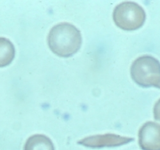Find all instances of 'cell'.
Listing matches in <instances>:
<instances>
[{
  "mask_svg": "<svg viewBox=\"0 0 160 150\" xmlns=\"http://www.w3.org/2000/svg\"><path fill=\"white\" fill-rule=\"evenodd\" d=\"M48 42L53 53L60 57L69 58L81 47L82 36L81 32L73 24L62 22L51 28L48 35Z\"/></svg>",
  "mask_w": 160,
  "mask_h": 150,
  "instance_id": "cell-1",
  "label": "cell"
},
{
  "mask_svg": "<svg viewBox=\"0 0 160 150\" xmlns=\"http://www.w3.org/2000/svg\"><path fill=\"white\" fill-rule=\"evenodd\" d=\"M131 75L140 86L156 87L160 81V63L151 56H140L132 63Z\"/></svg>",
  "mask_w": 160,
  "mask_h": 150,
  "instance_id": "cell-2",
  "label": "cell"
},
{
  "mask_svg": "<svg viewBox=\"0 0 160 150\" xmlns=\"http://www.w3.org/2000/svg\"><path fill=\"white\" fill-rule=\"evenodd\" d=\"M113 19L118 28L126 31H134L143 25L146 14L144 9L138 3L125 2L115 8Z\"/></svg>",
  "mask_w": 160,
  "mask_h": 150,
  "instance_id": "cell-3",
  "label": "cell"
},
{
  "mask_svg": "<svg viewBox=\"0 0 160 150\" xmlns=\"http://www.w3.org/2000/svg\"><path fill=\"white\" fill-rule=\"evenodd\" d=\"M134 139L123 137L113 133L96 135L85 138L78 141V144L91 148H102L104 147H118L128 144Z\"/></svg>",
  "mask_w": 160,
  "mask_h": 150,
  "instance_id": "cell-4",
  "label": "cell"
},
{
  "mask_svg": "<svg viewBox=\"0 0 160 150\" xmlns=\"http://www.w3.org/2000/svg\"><path fill=\"white\" fill-rule=\"evenodd\" d=\"M138 144L143 150H160V124L152 121L144 123L138 132Z\"/></svg>",
  "mask_w": 160,
  "mask_h": 150,
  "instance_id": "cell-5",
  "label": "cell"
},
{
  "mask_svg": "<svg viewBox=\"0 0 160 150\" xmlns=\"http://www.w3.org/2000/svg\"><path fill=\"white\" fill-rule=\"evenodd\" d=\"M24 150H55V147L51 140L47 136L36 134L27 139Z\"/></svg>",
  "mask_w": 160,
  "mask_h": 150,
  "instance_id": "cell-6",
  "label": "cell"
},
{
  "mask_svg": "<svg viewBox=\"0 0 160 150\" xmlns=\"http://www.w3.org/2000/svg\"><path fill=\"white\" fill-rule=\"evenodd\" d=\"M15 47L8 39L0 37V68L9 65L14 60Z\"/></svg>",
  "mask_w": 160,
  "mask_h": 150,
  "instance_id": "cell-7",
  "label": "cell"
},
{
  "mask_svg": "<svg viewBox=\"0 0 160 150\" xmlns=\"http://www.w3.org/2000/svg\"><path fill=\"white\" fill-rule=\"evenodd\" d=\"M154 117L156 120L160 121V99L155 104L154 107Z\"/></svg>",
  "mask_w": 160,
  "mask_h": 150,
  "instance_id": "cell-8",
  "label": "cell"
},
{
  "mask_svg": "<svg viewBox=\"0 0 160 150\" xmlns=\"http://www.w3.org/2000/svg\"><path fill=\"white\" fill-rule=\"evenodd\" d=\"M156 88H159V89H160V81H159V83H158V85H157Z\"/></svg>",
  "mask_w": 160,
  "mask_h": 150,
  "instance_id": "cell-9",
  "label": "cell"
}]
</instances>
